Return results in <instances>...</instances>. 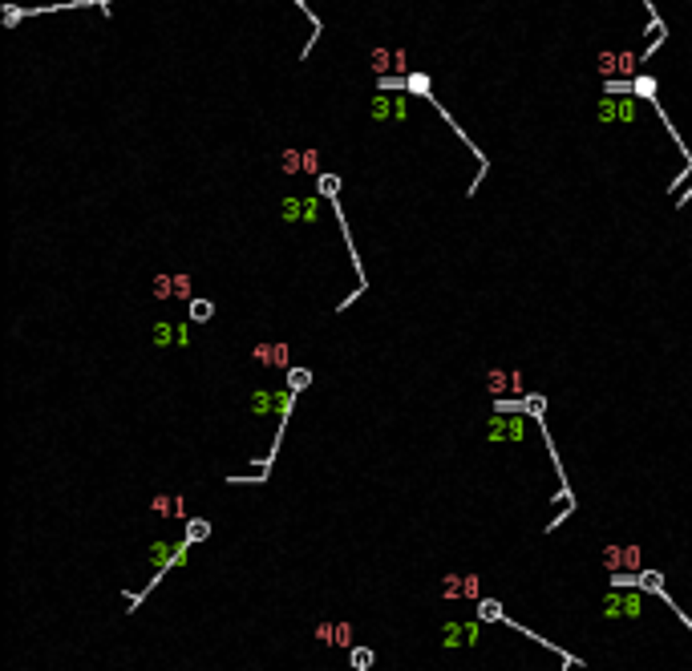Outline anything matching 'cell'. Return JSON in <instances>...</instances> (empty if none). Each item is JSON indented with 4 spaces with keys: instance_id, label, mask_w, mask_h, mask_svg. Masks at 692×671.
I'll use <instances>...</instances> for the list:
<instances>
[{
    "instance_id": "cell-3",
    "label": "cell",
    "mask_w": 692,
    "mask_h": 671,
    "mask_svg": "<svg viewBox=\"0 0 692 671\" xmlns=\"http://www.w3.org/2000/svg\"><path fill=\"white\" fill-rule=\"evenodd\" d=\"M490 389H494V393L506 389V372H490Z\"/></svg>"
},
{
    "instance_id": "cell-1",
    "label": "cell",
    "mask_w": 692,
    "mask_h": 671,
    "mask_svg": "<svg viewBox=\"0 0 692 671\" xmlns=\"http://www.w3.org/2000/svg\"><path fill=\"white\" fill-rule=\"evenodd\" d=\"M154 296H158V300H170V296L187 300V296H191V279L187 275H158L154 279Z\"/></svg>"
},
{
    "instance_id": "cell-2",
    "label": "cell",
    "mask_w": 692,
    "mask_h": 671,
    "mask_svg": "<svg viewBox=\"0 0 692 671\" xmlns=\"http://www.w3.org/2000/svg\"><path fill=\"white\" fill-rule=\"evenodd\" d=\"M255 360L267 364V368H284L287 364V348L284 344H260L255 348Z\"/></svg>"
}]
</instances>
